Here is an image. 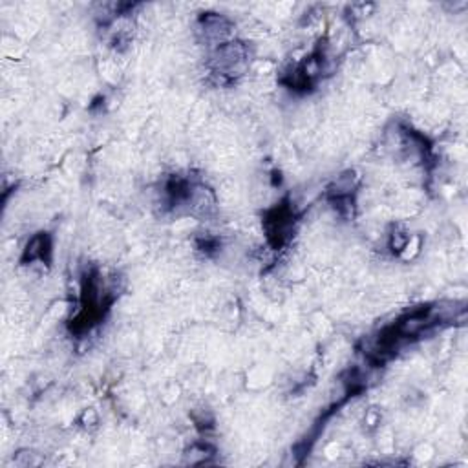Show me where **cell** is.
I'll list each match as a JSON object with an SVG mask.
<instances>
[{
    "instance_id": "3957f363",
    "label": "cell",
    "mask_w": 468,
    "mask_h": 468,
    "mask_svg": "<svg viewBox=\"0 0 468 468\" xmlns=\"http://www.w3.org/2000/svg\"><path fill=\"white\" fill-rule=\"evenodd\" d=\"M247 58H249V51L241 42H221L212 55L210 68H212V73L219 77L234 79L236 75L241 73Z\"/></svg>"
},
{
    "instance_id": "277c9868",
    "label": "cell",
    "mask_w": 468,
    "mask_h": 468,
    "mask_svg": "<svg viewBox=\"0 0 468 468\" xmlns=\"http://www.w3.org/2000/svg\"><path fill=\"white\" fill-rule=\"evenodd\" d=\"M51 252H53V243L51 236L48 232H37L24 249L22 254V263H31V261H42L49 265L51 261Z\"/></svg>"
},
{
    "instance_id": "7a4b0ae2",
    "label": "cell",
    "mask_w": 468,
    "mask_h": 468,
    "mask_svg": "<svg viewBox=\"0 0 468 468\" xmlns=\"http://www.w3.org/2000/svg\"><path fill=\"white\" fill-rule=\"evenodd\" d=\"M294 223H296V214L289 201H282L274 208L267 210L263 218V229L269 243L274 249L283 247L294 232Z\"/></svg>"
},
{
    "instance_id": "6da1fadb",
    "label": "cell",
    "mask_w": 468,
    "mask_h": 468,
    "mask_svg": "<svg viewBox=\"0 0 468 468\" xmlns=\"http://www.w3.org/2000/svg\"><path fill=\"white\" fill-rule=\"evenodd\" d=\"M115 300V292L108 287L99 269L91 267L84 271L80 278V302L79 311L69 322V329L75 335H84L93 329L104 314L108 313L110 305Z\"/></svg>"
}]
</instances>
